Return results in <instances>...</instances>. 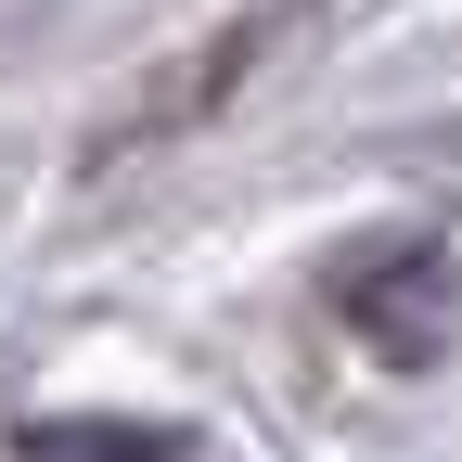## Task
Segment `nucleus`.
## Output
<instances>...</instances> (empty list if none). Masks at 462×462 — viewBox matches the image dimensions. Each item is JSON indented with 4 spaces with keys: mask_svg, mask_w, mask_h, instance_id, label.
I'll use <instances>...</instances> for the list:
<instances>
[{
    "mask_svg": "<svg viewBox=\"0 0 462 462\" xmlns=\"http://www.w3.org/2000/svg\"><path fill=\"white\" fill-rule=\"evenodd\" d=\"M39 462H180V437H129V424H65V437H39Z\"/></svg>",
    "mask_w": 462,
    "mask_h": 462,
    "instance_id": "nucleus-1",
    "label": "nucleus"
}]
</instances>
